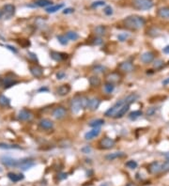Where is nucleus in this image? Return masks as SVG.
Listing matches in <instances>:
<instances>
[{
  "label": "nucleus",
  "instance_id": "obj_44",
  "mask_svg": "<svg viewBox=\"0 0 169 186\" xmlns=\"http://www.w3.org/2000/svg\"><path fill=\"white\" fill-rule=\"evenodd\" d=\"M105 5V2L104 1H101V0H100V1H95V2H93L91 4V8H93V9H96V8H99V7H103Z\"/></svg>",
  "mask_w": 169,
  "mask_h": 186
},
{
  "label": "nucleus",
  "instance_id": "obj_22",
  "mask_svg": "<svg viewBox=\"0 0 169 186\" xmlns=\"http://www.w3.org/2000/svg\"><path fill=\"white\" fill-rule=\"evenodd\" d=\"M100 104H101V100H100V99L92 98V99H90L88 108L91 110V111H96V110L99 108Z\"/></svg>",
  "mask_w": 169,
  "mask_h": 186
},
{
  "label": "nucleus",
  "instance_id": "obj_10",
  "mask_svg": "<svg viewBox=\"0 0 169 186\" xmlns=\"http://www.w3.org/2000/svg\"><path fill=\"white\" fill-rule=\"evenodd\" d=\"M19 162H20V160H16V159L10 157H3L1 159L2 164L6 166H10V167H18Z\"/></svg>",
  "mask_w": 169,
  "mask_h": 186
},
{
  "label": "nucleus",
  "instance_id": "obj_14",
  "mask_svg": "<svg viewBox=\"0 0 169 186\" xmlns=\"http://www.w3.org/2000/svg\"><path fill=\"white\" fill-rule=\"evenodd\" d=\"M161 165L159 162H156V161L150 163L148 166V171L150 174H153V175L154 174H158L159 172H161Z\"/></svg>",
  "mask_w": 169,
  "mask_h": 186
},
{
  "label": "nucleus",
  "instance_id": "obj_58",
  "mask_svg": "<svg viewBox=\"0 0 169 186\" xmlns=\"http://www.w3.org/2000/svg\"><path fill=\"white\" fill-rule=\"evenodd\" d=\"M2 17H3V11L0 10V19H1Z\"/></svg>",
  "mask_w": 169,
  "mask_h": 186
},
{
  "label": "nucleus",
  "instance_id": "obj_1",
  "mask_svg": "<svg viewBox=\"0 0 169 186\" xmlns=\"http://www.w3.org/2000/svg\"><path fill=\"white\" fill-rule=\"evenodd\" d=\"M125 27L131 30H138L146 25V20L139 15H130L123 20Z\"/></svg>",
  "mask_w": 169,
  "mask_h": 186
},
{
  "label": "nucleus",
  "instance_id": "obj_57",
  "mask_svg": "<svg viewBox=\"0 0 169 186\" xmlns=\"http://www.w3.org/2000/svg\"><path fill=\"white\" fill-rule=\"evenodd\" d=\"M125 186H136L134 183H128L127 185H125Z\"/></svg>",
  "mask_w": 169,
  "mask_h": 186
},
{
  "label": "nucleus",
  "instance_id": "obj_37",
  "mask_svg": "<svg viewBox=\"0 0 169 186\" xmlns=\"http://www.w3.org/2000/svg\"><path fill=\"white\" fill-rule=\"evenodd\" d=\"M114 89H115V84L107 82L106 84L104 85V90H105V92L108 94H111L113 91H114Z\"/></svg>",
  "mask_w": 169,
  "mask_h": 186
},
{
  "label": "nucleus",
  "instance_id": "obj_13",
  "mask_svg": "<svg viewBox=\"0 0 169 186\" xmlns=\"http://www.w3.org/2000/svg\"><path fill=\"white\" fill-rule=\"evenodd\" d=\"M105 78H106L107 82L112 83V84H116V83L120 82V80H121V75L118 73H116V71H113V73H108Z\"/></svg>",
  "mask_w": 169,
  "mask_h": 186
},
{
  "label": "nucleus",
  "instance_id": "obj_32",
  "mask_svg": "<svg viewBox=\"0 0 169 186\" xmlns=\"http://www.w3.org/2000/svg\"><path fill=\"white\" fill-rule=\"evenodd\" d=\"M142 115H143L142 111H140V110H135V111L131 112L129 114V119L131 120H135V119H137L138 117H140Z\"/></svg>",
  "mask_w": 169,
  "mask_h": 186
},
{
  "label": "nucleus",
  "instance_id": "obj_52",
  "mask_svg": "<svg viewBox=\"0 0 169 186\" xmlns=\"http://www.w3.org/2000/svg\"><path fill=\"white\" fill-rule=\"evenodd\" d=\"M5 47H6V48H8V49H9V50H10L11 52H13V53H14V54H17V53H18V51H17V49H15V47H13V46H11V45H8V44H7V45H5Z\"/></svg>",
  "mask_w": 169,
  "mask_h": 186
},
{
  "label": "nucleus",
  "instance_id": "obj_24",
  "mask_svg": "<svg viewBox=\"0 0 169 186\" xmlns=\"http://www.w3.org/2000/svg\"><path fill=\"white\" fill-rule=\"evenodd\" d=\"M17 81H15L13 78H10V77H6L4 78L2 80V86H4L5 89H8V88H10V86H12L14 85L17 84Z\"/></svg>",
  "mask_w": 169,
  "mask_h": 186
},
{
  "label": "nucleus",
  "instance_id": "obj_39",
  "mask_svg": "<svg viewBox=\"0 0 169 186\" xmlns=\"http://www.w3.org/2000/svg\"><path fill=\"white\" fill-rule=\"evenodd\" d=\"M168 171H169V158H167V160L161 165V172L163 173H166Z\"/></svg>",
  "mask_w": 169,
  "mask_h": 186
},
{
  "label": "nucleus",
  "instance_id": "obj_46",
  "mask_svg": "<svg viewBox=\"0 0 169 186\" xmlns=\"http://www.w3.org/2000/svg\"><path fill=\"white\" fill-rule=\"evenodd\" d=\"M103 12L105 15H107V16H110V15L113 14V9L110 6H107V7H105V9L103 10Z\"/></svg>",
  "mask_w": 169,
  "mask_h": 186
},
{
  "label": "nucleus",
  "instance_id": "obj_29",
  "mask_svg": "<svg viewBox=\"0 0 169 186\" xmlns=\"http://www.w3.org/2000/svg\"><path fill=\"white\" fill-rule=\"evenodd\" d=\"M105 32H106V28H105V26L103 25H98L95 27V29H94V33H95V35L97 37L103 36Z\"/></svg>",
  "mask_w": 169,
  "mask_h": 186
},
{
  "label": "nucleus",
  "instance_id": "obj_23",
  "mask_svg": "<svg viewBox=\"0 0 169 186\" xmlns=\"http://www.w3.org/2000/svg\"><path fill=\"white\" fill-rule=\"evenodd\" d=\"M130 110V104H125L123 105L121 108L118 110V112L116 113V115L114 117L115 119H121L124 116L126 115V113Z\"/></svg>",
  "mask_w": 169,
  "mask_h": 186
},
{
  "label": "nucleus",
  "instance_id": "obj_19",
  "mask_svg": "<svg viewBox=\"0 0 169 186\" xmlns=\"http://www.w3.org/2000/svg\"><path fill=\"white\" fill-rule=\"evenodd\" d=\"M18 119L20 120L23 121H27L30 120L32 119V114L30 113L28 110H25V109H23L21 110L20 112L18 114Z\"/></svg>",
  "mask_w": 169,
  "mask_h": 186
},
{
  "label": "nucleus",
  "instance_id": "obj_3",
  "mask_svg": "<svg viewBox=\"0 0 169 186\" xmlns=\"http://www.w3.org/2000/svg\"><path fill=\"white\" fill-rule=\"evenodd\" d=\"M125 104H126V102H125V101H124V99L118 101V102H116L114 105L111 106V107L104 113V116H106L108 117H114L116 115V113L118 112V110L121 108L123 105H125Z\"/></svg>",
  "mask_w": 169,
  "mask_h": 186
},
{
  "label": "nucleus",
  "instance_id": "obj_30",
  "mask_svg": "<svg viewBox=\"0 0 169 186\" xmlns=\"http://www.w3.org/2000/svg\"><path fill=\"white\" fill-rule=\"evenodd\" d=\"M103 124H104V120L103 119H93L90 121L88 125L92 128H99Z\"/></svg>",
  "mask_w": 169,
  "mask_h": 186
},
{
  "label": "nucleus",
  "instance_id": "obj_31",
  "mask_svg": "<svg viewBox=\"0 0 169 186\" xmlns=\"http://www.w3.org/2000/svg\"><path fill=\"white\" fill-rule=\"evenodd\" d=\"M35 5L38 7H41V8H45L48 6H52L53 2L51 0H36Z\"/></svg>",
  "mask_w": 169,
  "mask_h": 186
},
{
  "label": "nucleus",
  "instance_id": "obj_16",
  "mask_svg": "<svg viewBox=\"0 0 169 186\" xmlns=\"http://www.w3.org/2000/svg\"><path fill=\"white\" fill-rule=\"evenodd\" d=\"M70 91V86L69 84H64L58 86V89H56V94H57L58 96L64 97L69 94Z\"/></svg>",
  "mask_w": 169,
  "mask_h": 186
},
{
  "label": "nucleus",
  "instance_id": "obj_28",
  "mask_svg": "<svg viewBox=\"0 0 169 186\" xmlns=\"http://www.w3.org/2000/svg\"><path fill=\"white\" fill-rule=\"evenodd\" d=\"M0 149L4 150H21L22 148L18 145H13V144H6V143H0Z\"/></svg>",
  "mask_w": 169,
  "mask_h": 186
},
{
  "label": "nucleus",
  "instance_id": "obj_50",
  "mask_svg": "<svg viewBox=\"0 0 169 186\" xmlns=\"http://www.w3.org/2000/svg\"><path fill=\"white\" fill-rule=\"evenodd\" d=\"M65 76H66V74H65V73H63V71H60V73H56V79H57V80H61V79L65 78Z\"/></svg>",
  "mask_w": 169,
  "mask_h": 186
},
{
  "label": "nucleus",
  "instance_id": "obj_36",
  "mask_svg": "<svg viewBox=\"0 0 169 186\" xmlns=\"http://www.w3.org/2000/svg\"><path fill=\"white\" fill-rule=\"evenodd\" d=\"M105 70H106V68L103 65H96L92 68V71L95 73H103Z\"/></svg>",
  "mask_w": 169,
  "mask_h": 186
},
{
  "label": "nucleus",
  "instance_id": "obj_18",
  "mask_svg": "<svg viewBox=\"0 0 169 186\" xmlns=\"http://www.w3.org/2000/svg\"><path fill=\"white\" fill-rule=\"evenodd\" d=\"M101 132V128H93L91 131L88 132L85 135V139L86 140H92L93 138L97 137L98 135H100Z\"/></svg>",
  "mask_w": 169,
  "mask_h": 186
},
{
  "label": "nucleus",
  "instance_id": "obj_34",
  "mask_svg": "<svg viewBox=\"0 0 169 186\" xmlns=\"http://www.w3.org/2000/svg\"><path fill=\"white\" fill-rule=\"evenodd\" d=\"M10 99L4 96V95H0V105L4 106V107H7V106H10Z\"/></svg>",
  "mask_w": 169,
  "mask_h": 186
},
{
  "label": "nucleus",
  "instance_id": "obj_2",
  "mask_svg": "<svg viewBox=\"0 0 169 186\" xmlns=\"http://www.w3.org/2000/svg\"><path fill=\"white\" fill-rule=\"evenodd\" d=\"M131 6L138 10H148L154 6L153 0H133Z\"/></svg>",
  "mask_w": 169,
  "mask_h": 186
},
{
  "label": "nucleus",
  "instance_id": "obj_5",
  "mask_svg": "<svg viewBox=\"0 0 169 186\" xmlns=\"http://www.w3.org/2000/svg\"><path fill=\"white\" fill-rule=\"evenodd\" d=\"M15 6L12 4H7L3 7V17L9 20L15 14Z\"/></svg>",
  "mask_w": 169,
  "mask_h": 186
},
{
  "label": "nucleus",
  "instance_id": "obj_59",
  "mask_svg": "<svg viewBox=\"0 0 169 186\" xmlns=\"http://www.w3.org/2000/svg\"><path fill=\"white\" fill-rule=\"evenodd\" d=\"M101 186H108V185H107L106 183H103V184H101Z\"/></svg>",
  "mask_w": 169,
  "mask_h": 186
},
{
  "label": "nucleus",
  "instance_id": "obj_8",
  "mask_svg": "<svg viewBox=\"0 0 169 186\" xmlns=\"http://www.w3.org/2000/svg\"><path fill=\"white\" fill-rule=\"evenodd\" d=\"M67 116V110L63 106H58V107L55 108V110L53 111V117L55 119H62Z\"/></svg>",
  "mask_w": 169,
  "mask_h": 186
},
{
  "label": "nucleus",
  "instance_id": "obj_41",
  "mask_svg": "<svg viewBox=\"0 0 169 186\" xmlns=\"http://www.w3.org/2000/svg\"><path fill=\"white\" fill-rule=\"evenodd\" d=\"M164 62L161 59H157L156 61H154V63H153V67L155 68L156 70L161 69V68H163V67H164Z\"/></svg>",
  "mask_w": 169,
  "mask_h": 186
},
{
  "label": "nucleus",
  "instance_id": "obj_33",
  "mask_svg": "<svg viewBox=\"0 0 169 186\" xmlns=\"http://www.w3.org/2000/svg\"><path fill=\"white\" fill-rule=\"evenodd\" d=\"M66 37L68 38V40H73V41H75L79 39V35L74 31H68L66 33Z\"/></svg>",
  "mask_w": 169,
  "mask_h": 186
},
{
  "label": "nucleus",
  "instance_id": "obj_11",
  "mask_svg": "<svg viewBox=\"0 0 169 186\" xmlns=\"http://www.w3.org/2000/svg\"><path fill=\"white\" fill-rule=\"evenodd\" d=\"M154 58H155V55H154L153 52H145L144 54H142L140 56V60L145 64H148V63H151Z\"/></svg>",
  "mask_w": 169,
  "mask_h": 186
},
{
  "label": "nucleus",
  "instance_id": "obj_38",
  "mask_svg": "<svg viewBox=\"0 0 169 186\" xmlns=\"http://www.w3.org/2000/svg\"><path fill=\"white\" fill-rule=\"evenodd\" d=\"M56 39L62 45H67L68 44V38L66 35H58L56 36Z\"/></svg>",
  "mask_w": 169,
  "mask_h": 186
},
{
  "label": "nucleus",
  "instance_id": "obj_40",
  "mask_svg": "<svg viewBox=\"0 0 169 186\" xmlns=\"http://www.w3.org/2000/svg\"><path fill=\"white\" fill-rule=\"evenodd\" d=\"M125 165L127 166L128 168H130V169H134V168H136L137 167V163L133 161V160H130V161H128Z\"/></svg>",
  "mask_w": 169,
  "mask_h": 186
},
{
  "label": "nucleus",
  "instance_id": "obj_4",
  "mask_svg": "<svg viewBox=\"0 0 169 186\" xmlns=\"http://www.w3.org/2000/svg\"><path fill=\"white\" fill-rule=\"evenodd\" d=\"M81 109H82L81 96L80 95H76V96L73 98V100L70 102V110L73 113L77 114Z\"/></svg>",
  "mask_w": 169,
  "mask_h": 186
},
{
  "label": "nucleus",
  "instance_id": "obj_42",
  "mask_svg": "<svg viewBox=\"0 0 169 186\" xmlns=\"http://www.w3.org/2000/svg\"><path fill=\"white\" fill-rule=\"evenodd\" d=\"M156 111H157L156 107H149L148 110H146V116H148V117H152V116H155Z\"/></svg>",
  "mask_w": 169,
  "mask_h": 186
},
{
  "label": "nucleus",
  "instance_id": "obj_20",
  "mask_svg": "<svg viewBox=\"0 0 169 186\" xmlns=\"http://www.w3.org/2000/svg\"><path fill=\"white\" fill-rule=\"evenodd\" d=\"M157 15L161 19H169V7H161L157 10Z\"/></svg>",
  "mask_w": 169,
  "mask_h": 186
},
{
  "label": "nucleus",
  "instance_id": "obj_27",
  "mask_svg": "<svg viewBox=\"0 0 169 186\" xmlns=\"http://www.w3.org/2000/svg\"><path fill=\"white\" fill-rule=\"evenodd\" d=\"M64 7V4H57V5H52L46 9L47 13H55L56 11H58Z\"/></svg>",
  "mask_w": 169,
  "mask_h": 186
},
{
  "label": "nucleus",
  "instance_id": "obj_54",
  "mask_svg": "<svg viewBox=\"0 0 169 186\" xmlns=\"http://www.w3.org/2000/svg\"><path fill=\"white\" fill-rule=\"evenodd\" d=\"M163 51L164 54H169V45H167V46H165L164 49H163Z\"/></svg>",
  "mask_w": 169,
  "mask_h": 186
},
{
  "label": "nucleus",
  "instance_id": "obj_56",
  "mask_svg": "<svg viewBox=\"0 0 169 186\" xmlns=\"http://www.w3.org/2000/svg\"><path fill=\"white\" fill-rule=\"evenodd\" d=\"M47 90H48V89H45V88L43 89V88H42V89H40V91H47Z\"/></svg>",
  "mask_w": 169,
  "mask_h": 186
},
{
  "label": "nucleus",
  "instance_id": "obj_7",
  "mask_svg": "<svg viewBox=\"0 0 169 186\" xmlns=\"http://www.w3.org/2000/svg\"><path fill=\"white\" fill-rule=\"evenodd\" d=\"M118 69L121 71H123V73H129L134 70V66L131 61H130V60H126V61H123L119 64Z\"/></svg>",
  "mask_w": 169,
  "mask_h": 186
},
{
  "label": "nucleus",
  "instance_id": "obj_15",
  "mask_svg": "<svg viewBox=\"0 0 169 186\" xmlns=\"http://www.w3.org/2000/svg\"><path fill=\"white\" fill-rule=\"evenodd\" d=\"M29 71L31 74L33 75L34 77H37V78H40L42 76L43 74V70L42 68L40 67L39 65H33V66H30L29 67Z\"/></svg>",
  "mask_w": 169,
  "mask_h": 186
},
{
  "label": "nucleus",
  "instance_id": "obj_21",
  "mask_svg": "<svg viewBox=\"0 0 169 186\" xmlns=\"http://www.w3.org/2000/svg\"><path fill=\"white\" fill-rule=\"evenodd\" d=\"M8 178L13 183H17V181H20L22 180H24L25 176L23 174H17V173H14V172H10L8 173Z\"/></svg>",
  "mask_w": 169,
  "mask_h": 186
},
{
  "label": "nucleus",
  "instance_id": "obj_9",
  "mask_svg": "<svg viewBox=\"0 0 169 186\" xmlns=\"http://www.w3.org/2000/svg\"><path fill=\"white\" fill-rule=\"evenodd\" d=\"M35 165H36L35 162L33 160H30V159H22V160H20V162H19L18 167L25 171V170H27L29 168L33 167Z\"/></svg>",
  "mask_w": 169,
  "mask_h": 186
},
{
  "label": "nucleus",
  "instance_id": "obj_43",
  "mask_svg": "<svg viewBox=\"0 0 169 186\" xmlns=\"http://www.w3.org/2000/svg\"><path fill=\"white\" fill-rule=\"evenodd\" d=\"M103 43V40L101 39V37H96L92 40V44L93 45H101Z\"/></svg>",
  "mask_w": 169,
  "mask_h": 186
},
{
  "label": "nucleus",
  "instance_id": "obj_55",
  "mask_svg": "<svg viewBox=\"0 0 169 186\" xmlns=\"http://www.w3.org/2000/svg\"><path fill=\"white\" fill-rule=\"evenodd\" d=\"M168 84H169V77L166 78V79H164V80L163 81V85H164V86H166V85H168Z\"/></svg>",
  "mask_w": 169,
  "mask_h": 186
},
{
  "label": "nucleus",
  "instance_id": "obj_53",
  "mask_svg": "<svg viewBox=\"0 0 169 186\" xmlns=\"http://www.w3.org/2000/svg\"><path fill=\"white\" fill-rule=\"evenodd\" d=\"M67 179V174L66 173H60L59 175H58V180H65Z\"/></svg>",
  "mask_w": 169,
  "mask_h": 186
},
{
  "label": "nucleus",
  "instance_id": "obj_47",
  "mask_svg": "<svg viewBox=\"0 0 169 186\" xmlns=\"http://www.w3.org/2000/svg\"><path fill=\"white\" fill-rule=\"evenodd\" d=\"M127 38H128V35L126 33H122V34H119V35L118 36V40H120V41H125L127 40Z\"/></svg>",
  "mask_w": 169,
  "mask_h": 186
},
{
  "label": "nucleus",
  "instance_id": "obj_25",
  "mask_svg": "<svg viewBox=\"0 0 169 186\" xmlns=\"http://www.w3.org/2000/svg\"><path fill=\"white\" fill-rule=\"evenodd\" d=\"M88 82H89V85L91 86H93V88L99 86L101 84V78L99 76H97V75H92V76H90L88 79Z\"/></svg>",
  "mask_w": 169,
  "mask_h": 186
},
{
  "label": "nucleus",
  "instance_id": "obj_17",
  "mask_svg": "<svg viewBox=\"0 0 169 186\" xmlns=\"http://www.w3.org/2000/svg\"><path fill=\"white\" fill-rule=\"evenodd\" d=\"M39 124L40 127L43 129V130H51V129L54 128V122L48 119H42L39 122Z\"/></svg>",
  "mask_w": 169,
  "mask_h": 186
},
{
  "label": "nucleus",
  "instance_id": "obj_35",
  "mask_svg": "<svg viewBox=\"0 0 169 186\" xmlns=\"http://www.w3.org/2000/svg\"><path fill=\"white\" fill-rule=\"evenodd\" d=\"M89 102H90V99H88V97H86V96H81L82 108H83V109L88 108V106H89Z\"/></svg>",
  "mask_w": 169,
  "mask_h": 186
},
{
  "label": "nucleus",
  "instance_id": "obj_45",
  "mask_svg": "<svg viewBox=\"0 0 169 186\" xmlns=\"http://www.w3.org/2000/svg\"><path fill=\"white\" fill-rule=\"evenodd\" d=\"M159 31L156 29V28H150L148 31V34L149 36H151V37H156V36H158L159 35Z\"/></svg>",
  "mask_w": 169,
  "mask_h": 186
},
{
  "label": "nucleus",
  "instance_id": "obj_48",
  "mask_svg": "<svg viewBox=\"0 0 169 186\" xmlns=\"http://www.w3.org/2000/svg\"><path fill=\"white\" fill-rule=\"evenodd\" d=\"M81 151L83 153H90L91 152V148L90 147H88V146H86V147H84V148H82L81 149Z\"/></svg>",
  "mask_w": 169,
  "mask_h": 186
},
{
  "label": "nucleus",
  "instance_id": "obj_6",
  "mask_svg": "<svg viewBox=\"0 0 169 186\" xmlns=\"http://www.w3.org/2000/svg\"><path fill=\"white\" fill-rule=\"evenodd\" d=\"M99 146L103 150H111L115 146V140L110 137H103L100 141Z\"/></svg>",
  "mask_w": 169,
  "mask_h": 186
},
{
  "label": "nucleus",
  "instance_id": "obj_51",
  "mask_svg": "<svg viewBox=\"0 0 169 186\" xmlns=\"http://www.w3.org/2000/svg\"><path fill=\"white\" fill-rule=\"evenodd\" d=\"M73 12H74V9H73V8H67V9L63 10L64 14H69V13H73Z\"/></svg>",
  "mask_w": 169,
  "mask_h": 186
},
{
  "label": "nucleus",
  "instance_id": "obj_26",
  "mask_svg": "<svg viewBox=\"0 0 169 186\" xmlns=\"http://www.w3.org/2000/svg\"><path fill=\"white\" fill-rule=\"evenodd\" d=\"M123 152L121 151H118V152H113V153H110L105 156V159H106L107 161H113V160H116V159H118V158H121L124 156Z\"/></svg>",
  "mask_w": 169,
  "mask_h": 186
},
{
  "label": "nucleus",
  "instance_id": "obj_49",
  "mask_svg": "<svg viewBox=\"0 0 169 186\" xmlns=\"http://www.w3.org/2000/svg\"><path fill=\"white\" fill-rule=\"evenodd\" d=\"M28 58L33 60V61H38V58H37V56L36 54H34V53H31V52H29L28 53Z\"/></svg>",
  "mask_w": 169,
  "mask_h": 186
},
{
  "label": "nucleus",
  "instance_id": "obj_12",
  "mask_svg": "<svg viewBox=\"0 0 169 186\" xmlns=\"http://www.w3.org/2000/svg\"><path fill=\"white\" fill-rule=\"evenodd\" d=\"M50 56L53 60H55L56 62H60L63 61L68 58V55L67 54H63V53L60 52H56V51H51L50 52Z\"/></svg>",
  "mask_w": 169,
  "mask_h": 186
}]
</instances>
